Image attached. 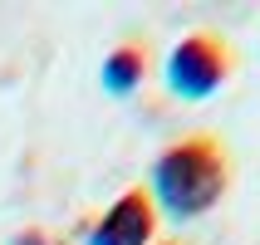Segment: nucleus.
I'll list each match as a JSON object with an SVG mask.
<instances>
[{
    "mask_svg": "<svg viewBox=\"0 0 260 245\" xmlns=\"http://www.w3.org/2000/svg\"><path fill=\"white\" fill-rule=\"evenodd\" d=\"M226 191V157L211 143H177L152 162V201L172 221H197Z\"/></svg>",
    "mask_w": 260,
    "mask_h": 245,
    "instance_id": "f257e3e1",
    "label": "nucleus"
},
{
    "mask_svg": "<svg viewBox=\"0 0 260 245\" xmlns=\"http://www.w3.org/2000/svg\"><path fill=\"white\" fill-rule=\"evenodd\" d=\"M226 84V49L206 34H187L167 54V88L177 98H211L216 88Z\"/></svg>",
    "mask_w": 260,
    "mask_h": 245,
    "instance_id": "f03ea898",
    "label": "nucleus"
},
{
    "mask_svg": "<svg viewBox=\"0 0 260 245\" xmlns=\"http://www.w3.org/2000/svg\"><path fill=\"white\" fill-rule=\"evenodd\" d=\"M88 245H152V201L143 191H123L88 231Z\"/></svg>",
    "mask_w": 260,
    "mask_h": 245,
    "instance_id": "7ed1b4c3",
    "label": "nucleus"
},
{
    "mask_svg": "<svg viewBox=\"0 0 260 245\" xmlns=\"http://www.w3.org/2000/svg\"><path fill=\"white\" fill-rule=\"evenodd\" d=\"M15 245H49V240H44V235H35V231H29V235H15Z\"/></svg>",
    "mask_w": 260,
    "mask_h": 245,
    "instance_id": "39448f33",
    "label": "nucleus"
},
{
    "mask_svg": "<svg viewBox=\"0 0 260 245\" xmlns=\"http://www.w3.org/2000/svg\"><path fill=\"white\" fill-rule=\"evenodd\" d=\"M143 54L138 49H113V54L103 59V88L108 93H118V98H128L133 88L143 84Z\"/></svg>",
    "mask_w": 260,
    "mask_h": 245,
    "instance_id": "20e7f679",
    "label": "nucleus"
}]
</instances>
